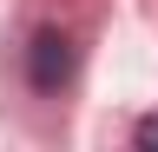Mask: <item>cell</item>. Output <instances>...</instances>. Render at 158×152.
<instances>
[{
	"label": "cell",
	"instance_id": "obj_2",
	"mask_svg": "<svg viewBox=\"0 0 158 152\" xmlns=\"http://www.w3.org/2000/svg\"><path fill=\"white\" fill-rule=\"evenodd\" d=\"M132 139L145 145V152H158V112H152V119H138V132H132Z\"/></svg>",
	"mask_w": 158,
	"mask_h": 152
},
{
	"label": "cell",
	"instance_id": "obj_1",
	"mask_svg": "<svg viewBox=\"0 0 158 152\" xmlns=\"http://www.w3.org/2000/svg\"><path fill=\"white\" fill-rule=\"evenodd\" d=\"M27 80L40 86V93H59L73 80V40L59 27H40L33 33V46H27Z\"/></svg>",
	"mask_w": 158,
	"mask_h": 152
}]
</instances>
